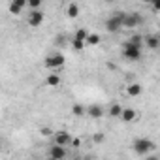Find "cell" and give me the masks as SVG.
<instances>
[{
  "label": "cell",
  "mask_w": 160,
  "mask_h": 160,
  "mask_svg": "<svg viewBox=\"0 0 160 160\" xmlns=\"http://www.w3.org/2000/svg\"><path fill=\"white\" fill-rule=\"evenodd\" d=\"M122 57L126 60H139L141 58V45L132 43V42H126L124 43V49H122Z\"/></svg>",
  "instance_id": "6da1fadb"
},
{
  "label": "cell",
  "mask_w": 160,
  "mask_h": 160,
  "mask_svg": "<svg viewBox=\"0 0 160 160\" xmlns=\"http://www.w3.org/2000/svg\"><path fill=\"white\" fill-rule=\"evenodd\" d=\"M64 64H66V58H64V55H60V53L49 55V57L45 58V68H47V70H51V72L60 70Z\"/></svg>",
  "instance_id": "7a4b0ae2"
},
{
  "label": "cell",
  "mask_w": 160,
  "mask_h": 160,
  "mask_svg": "<svg viewBox=\"0 0 160 160\" xmlns=\"http://www.w3.org/2000/svg\"><path fill=\"white\" fill-rule=\"evenodd\" d=\"M151 149H154V143L151 139H147V138H138L134 141V151L138 154H147Z\"/></svg>",
  "instance_id": "3957f363"
},
{
  "label": "cell",
  "mask_w": 160,
  "mask_h": 160,
  "mask_svg": "<svg viewBox=\"0 0 160 160\" xmlns=\"http://www.w3.org/2000/svg\"><path fill=\"white\" fill-rule=\"evenodd\" d=\"M122 15H124V13H113V15L106 21L108 32H117V30L122 28Z\"/></svg>",
  "instance_id": "277c9868"
},
{
  "label": "cell",
  "mask_w": 160,
  "mask_h": 160,
  "mask_svg": "<svg viewBox=\"0 0 160 160\" xmlns=\"http://www.w3.org/2000/svg\"><path fill=\"white\" fill-rule=\"evenodd\" d=\"M141 23H143V17L139 13H124L122 15V27H126V28H134Z\"/></svg>",
  "instance_id": "5b68a950"
},
{
  "label": "cell",
  "mask_w": 160,
  "mask_h": 160,
  "mask_svg": "<svg viewBox=\"0 0 160 160\" xmlns=\"http://www.w3.org/2000/svg\"><path fill=\"white\" fill-rule=\"evenodd\" d=\"M43 23V13H42V10H30V13H28V25L30 27H40Z\"/></svg>",
  "instance_id": "8992f818"
},
{
  "label": "cell",
  "mask_w": 160,
  "mask_h": 160,
  "mask_svg": "<svg viewBox=\"0 0 160 160\" xmlns=\"http://www.w3.org/2000/svg\"><path fill=\"white\" fill-rule=\"evenodd\" d=\"M25 8H27V0H12L10 2V13L12 15H19Z\"/></svg>",
  "instance_id": "52a82bcc"
},
{
  "label": "cell",
  "mask_w": 160,
  "mask_h": 160,
  "mask_svg": "<svg viewBox=\"0 0 160 160\" xmlns=\"http://www.w3.org/2000/svg\"><path fill=\"white\" fill-rule=\"evenodd\" d=\"M85 113H87L91 119H100V117H104V109H102V106H98V104L89 106V108L85 109Z\"/></svg>",
  "instance_id": "ba28073f"
},
{
  "label": "cell",
  "mask_w": 160,
  "mask_h": 160,
  "mask_svg": "<svg viewBox=\"0 0 160 160\" xmlns=\"http://www.w3.org/2000/svg\"><path fill=\"white\" fill-rule=\"evenodd\" d=\"M49 156L51 158H55V160H60V158H64L66 156V149L62 147V145H51V149H49Z\"/></svg>",
  "instance_id": "9c48e42d"
},
{
  "label": "cell",
  "mask_w": 160,
  "mask_h": 160,
  "mask_svg": "<svg viewBox=\"0 0 160 160\" xmlns=\"http://www.w3.org/2000/svg\"><path fill=\"white\" fill-rule=\"evenodd\" d=\"M70 139H72V136H70L68 132H57V134H55V143H57V145L66 147V145H70Z\"/></svg>",
  "instance_id": "30bf717a"
},
{
  "label": "cell",
  "mask_w": 160,
  "mask_h": 160,
  "mask_svg": "<svg viewBox=\"0 0 160 160\" xmlns=\"http://www.w3.org/2000/svg\"><path fill=\"white\" fill-rule=\"evenodd\" d=\"M145 43H147V47H151V49H158V47H160V38H158L156 34H149V36H145Z\"/></svg>",
  "instance_id": "8fae6325"
},
{
  "label": "cell",
  "mask_w": 160,
  "mask_h": 160,
  "mask_svg": "<svg viewBox=\"0 0 160 160\" xmlns=\"http://www.w3.org/2000/svg\"><path fill=\"white\" fill-rule=\"evenodd\" d=\"M126 92H128L130 96H139V94H141V85L132 83V85H128V87H126Z\"/></svg>",
  "instance_id": "7c38bea8"
},
{
  "label": "cell",
  "mask_w": 160,
  "mask_h": 160,
  "mask_svg": "<svg viewBox=\"0 0 160 160\" xmlns=\"http://www.w3.org/2000/svg\"><path fill=\"white\" fill-rule=\"evenodd\" d=\"M121 119L126 121V122H128V121H134V119H136V111H134V109H122V111H121Z\"/></svg>",
  "instance_id": "4fadbf2b"
},
{
  "label": "cell",
  "mask_w": 160,
  "mask_h": 160,
  "mask_svg": "<svg viewBox=\"0 0 160 160\" xmlns=\"http://www.w3.org/2000/svg\"><path fill=\"white\" fill-rule=\"evenodd\" d=\"M45 83H47L49 87H57V85H60V77H58L57 73H51V75H47Z\"/></svg>",
  "instance_id": "5bb4252c"
},
{
  "label": "cell",
  "mask_w": 160,
  "mask_h": 160,
  "mask_svg": "<svg viewBox=\"0 0 160 160\" xmlns=\"http://www.w3.org/2000/svg\"><path fill=\"white\" fill-rule=\"evenodd\" d=\"M66 15L72 17V19L77 17V15H79V8H77V4H70V6L66 8Z\"/></svg>",
  "instance_id": "9a60e30c"
},
{
  "label": "cell",
  "mask_w": 160,
  "mask_h": 160,
  "mask_svg": "<svg viewBox=\"0 0 160 160\" xmlns=\"http://www.w3.org/2000/svg\"><path fill=\"white\" fill-rule=\"evenodd\" d=\"M85 43H89V45H98V43H100V36H98V34H89L87 40H85Z\"/></svg>",
  "instance_id": "2e32d148"
},
{
  "label": "cell",
  "mask_w": 160,
  "mask_h": 160,
  "mask_svg": "<svg viewBox=\"0 0 160 160\" xmlns=\"http://www.w3.org/2000/svg\"><path fill=\"white\" fill-rule=\"evenodd\" d=\"M27 6L30 10H40L42 8V0H27Z\"/></svg>",
  "instance_id": "e0dca14e"
},
{
  "label": "cell",
  "mask_w": 160,
  "mask_h": 160,
  "mask_svg": "<svg viewBox=\"0 0 160 160\" xmlns=\"http://www.w3.org/2000/svg\"><path fill=\"white\" fill-rule=\"evenodd\" d=\"M87 36H89V32H87L85 28H79V30L75 32V40H81V42H85V40H87Z\"/></svg>",
  "instance_id": "ac0fdd59"
},
{
  "label": "cell",
  "mask_w": 160,
  "mask_h": 160,
  "mask_svg": "<svg viewBox=\"0 0 160 160\" xmlns=\"http://www.w3.org/2000/svg\"><path fill=\"white\" fill-rule=\"evenodd\" d=\"M72 111H73L75 117H83V115H85V108H83V106H79V104H75Z\"/></svg>",
  "instance_id": "d6986e66"
},
{
  "label": "cell",
  "mask_w": 160,
  "mask_h": 160,
  "mask_svg": "<svg viewBox=\"0 0 160 160\" xmlns=\"http://www.w3.org/2000/svg\"><path fill=\"white\" fill-rule=\"evenodd\" d=\"M121 111H122V108H121L119 104H115V106H111L109 115H111V117H121Z\"/></svg>",
  "instance_id": "ffe728a7"
},
{
  "label": "cell",
  "mask_w": 160,
  "mask_h": 160,
  "mask_svg": "<svg viewBox=\"0 0 160 160\" xmlns=\"http://www.w3.org/2000/svg\"><path fill=\"white\" fill-rule=\"evenodd\" d=\"M72 47H73L75 51H81V49L85 47V42H81V40H75V38H73V42H72Z\"/></svg>",
  "instance_id": "44dd1931"
},
{
  "label": "cell",
  "mask_w": 160,
  "mask_h": 160,
  "mask_svg": "<svg viewBox=\"0 0 160 160\" xmlns=\"http://www.w3.org/2000/svg\"><path fill=\"white\" fill-rule=\"evenodd\" d=\"M141 2H151L152 4V12H158L160 10V0H141Z\"/></svg>",
  "instance_id": "7402d4cb"
},
{
  "label": "cell",
  "mask_w": 160,
  "mask_h": 160,
  "mask_svg": "<svg viewBox=\"0 0 160 160\" xmlns=\"http://www.w3.org/2000/svg\"><path fill=\"white\" fill-rule=\"evenodd\" d=\"M130 42H132V43H138V45H141V36H132V38H130Z\"/></svg>",
  "instance_id": "603a6c76"
},
{
  "label": "cell",
  "mask_w": 160,
  "mask_h": 160,
  "mask_svg": "<svg viewBox=\"0 0 160 160\" xmlns=\"http://www.w3.org/2000/svg\"><path fill=\"white\" fill-rule=\"evenodd\" d=\"M92 139H94L96 143H100V141H104V136H102V134H94V138H92Z\"/></svg>",
  "instance_id": "cb8c5ba5"
},
{
  "label": "cell",
  "mask_w": 160,
  "mask_h": 160,
  "mask_svg": "<svg viewBox=\"0 0 160 160\" xmlns=\"http://www.w3.org/2000/svg\"><path fill=\"white\" fill-rule=\"evenodd\" d=\"M42 134H43V136H51V128H47V126L42 128Z\"/></svg>",
  "instance_id": "d4e9b609"
},
{
  "label": "cell",
  "mask_w": 160,
  "mask_h": 160,
  "mask_svg": "<svg viewBox=\"0 0 160 160\" xmlns=\"http://www.w3.org/2000/svg\"><path fill=\"white\" fill-rule=\"evenodd\" d=\"M104 2H108V4H111V2H115V0H104Z\"/></svg>",
  "instance_id": "484cf974"
}]
</instances>
